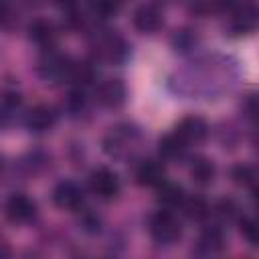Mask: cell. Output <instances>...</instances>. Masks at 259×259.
<instances>
[{
    "instance_id": "ac0fdd59",
    "label": "cell",
    "mask_w": 259,
    "mask_h": 259,
    "mask_svg": "<svg viewBox=\"0 0 259 259\" xmlns=\"http://www.w3.org/2000/svg\"><path fill=\"white\" fill-rule=\"evenodd\" d=\"M182 208H184V214H186L188 219H194V221H200V219H204V217L208 214V204H206V200L200 198V196H190V198L184 196Z\"/></svg>"
},
{
    "instance_id": "e0dca14e",
    "label": "cell",
    "mask_w": 259,
    "mask_h": 259,
    "mask_svg": "<svg viewBox=\"0 0 259 259\" xmlns=\"http://www.w3.org/2000/svg\"><path fill=\"white\" fill-rule=\"evenodd\" d=\"M160 192H158V200L164 204V206H178L182 204L184 200V190L180 184H170V182H162L160 186Z\"/></svg>"
},
{
    "instance_id": "2e32d148",
    "label": "cell",
    "mask_w": 259,
    "mask_h": 259,
    "mask_svg": "<svg viewBox=\"0 0 259 259\" xmlns=\"http://www.w3.org/2000/svg\"><path fill=\"white\" fill-rule=\"evenodd\" d=\"M186 152V142L174 132L170 136H164L160 140V154L166 158V160H176L180 158L182 154Z\"/></svg>"
},
{
    "instance_id": "484cf974",
    "label": "cell",
    "mask_w": 259,
    "mask_h": 259,
    "mask_svg": "<svg viewBox=\"0 0 259 259\" xmlns=\"http://www.w3.org/2000/svg\"><path fill=\"white\" fill-rule=\"evenodd\" d=\"M81 225H83L85 231H89V233H97L101 221H99V217H95L93 212H83V217H81Z\"/></svg>"
},
{
    "instance_id": "d6986e66",
    "label": "cell",
    "mask_w": 259,
    "mask_h": 259,
    "mask_svg": "<svg viewBox=\"0 0 259 259\" xmlns=\"http://www.w3.org/2000/svg\"><path fill=\"white\" fill-rule=\"evenodd\" d=\"M233 180L241 186H247V188H253L255 182H257V172L253 166H247V164H239L233 168Z\"/></svg>"
},
{
    "instance_id": "44dd1931",
    "label": "cell",
    "mask_w": 259,
    "mask_h": 259,
    "mask_svg": "<svg viewBox=\"0 0 259 259\" xmlns=\"http://www.w3.org/2000/svg\"><path fill=\"white\" fill-rule=\"evenodd\" d=\"M121 4H123V0H93V10L97 14H101L103 18H107V16L115 14Z\"/></svg>"
},
{
    "instance_id": "8992f818",
    "label": "cell",
    "mask_w": 259,
    "mask_h": 259,
    "mask_svg": "<svg viewBox=\"0 0 259 259\" xmlns=\"http://www.w3.org/2000/svg\"><path fill=\"white\" fill-rule=\"evenodd\" d=\"M95 53H97L99 59H105V61H121L127 55V45L123 42L121 36L107 34V36H101L97 40Z\"/></svg>"
},
{
    "instance_id": "7a4b0ae2",
    "label": "cell",
    "mask_w": 259,
    "mask_h": 259,
    "mask_svg": "<svg viewBox=\"0 0 259 259\" xmlns=\"http://www.w3.org/2000/svg\"><path fill=\"white\" fill-rule=\"evenodd\" d=\"M53 200L57 206L61 208H69V210H77L81 208L83 200H85V194H83V188L79 184H75L73 180H63L55 186L53 190Z\"/></svg>"
},
{
    "instance_id": "52a82bcc",
    "label": "cell",
    "mask_w": 259,
    "mask_h": 259,
    "mask_svg": "<svg viewBox=\"0 0 259 259\" xmlns=\"http://www.w3.org/2000/svg\"><path fill=\"white\" fill-rule=\"evenodd\" d=\"M134 26L140 32H154L162 26V10L156 4H142L134 14Z\"/></svg>"
},
{
    "instance_id": "d4e9b609",
    "label": "cell",
    "mask_w": 259,
    "mask_h": 259,
    "mask_svg": "<svg viewBox=\"0 0 259 259\" xmlns=\"http://www.w3.org/2000/svg\"><path fill=\"white\" fill-rule=\"evenodd\" d=\"M174 47L176 51H188L192 45H194V34L190 30H180L176 36H174Z\"/></svg>"
},
{
    "instance_id": "603a6c76",
    "label": "cell",
    "mask_w": 259,
    "mask_h": 259,
    "mask_svg": "<svg viewBox=\"0 0 259 259\" xmlns=\"http://www.w3.org/2000/svg\"><path fill=\"white\" fill-rule=\"evenodd\" d=\"M217 212H219V217H223V219L231 221V219H235V217H237L239 206L235 204V200H231V198H223V200L217 204Z\"/></svg>"
},
{
    "instance_id": "7c38bea8",
    "label": "cell",
    "mask_w": 259,
    "mask_h": 259,
    "mask_svg": "<svg viewBox=\"0 0 259 259\" xmlns=\"http://www.w3.org/2000/svg\"><path fill=\"white\" fill-rule=\"evenodd\" d=\"M255 26H257V10H255V6L247 4V6H243V8H239L235 12L233 22H231L233 32L245 34V32H251Z\"/></svg>"
},
{
    "instance_id": "4fadbf2b",
    "label": "cell",
    "mask_w": 259,
    "mask_h": 259,
    "mask_svg": "<svg viewBox=\"0 0 259 259\" xmlns=\"http://www.w3.org/2000/svg\"><path fill=\"white\" fill-rule=\"evenodd\" d=\"M223 245H225V235H223V231L219 229V227H206L204 231H202V235H200V241H198V249L202 251V253H219L221 249H223Z\"/></svg>"
},
{
    "instance_id": "ffe728a7",
    "label": "cell",
    "mask_w": 259,
    "mask_h": 259,
    "mask_svg": "<svg viewBox=\"0 0 259 259\" xmlns=\"http://www.w3.org/2000/svg\"><path fill=\"white\" fill-rule=\"evenodd\" d=\"M241 233H243V237H245L251 245H257V243H259V227H257L255 219L243 217V219H241Z\"/></svg>"
},
{
    "instance_id": "ba28073f",
    "label": "cell",
    "mask_w": 259,
    "mask_h": 259,
    "mask_svg": "<svg viewBox=\"0 0 259 259\" xmlns=\"http://www.w3.org/2000/svg\"><path fill=\"white\" fill-rule=\"evenodd\" d=\"M176 134H178L186 144H190V142H200V140L206 138L208 125H206V121H204L202 117H198V115H188V117H184V119L178 123Z\"/></svg>"
},
{
    "instance_id": "8fae6325",
    "label": "cell",
    "mask_w": 259,
    "mask_h": 259,
    "mask_svg": "<svg viewBox=\"0 0 259 259\" xmlns=\"http://www.w3.org/2000/svg\"><path fill=\"white\" fill-rule=\"evenodd\" d=\"M28 36L38 47H53L57 40V28L53 22L38 18V20H32V24L28 26Z\"/></svg>"
},
{
    "instance_id": "277c9868",
    "label": "cell",
    "mask_w": 259,
    "mask_h": 259,
    "mask_svg": "<svg viewBox=\"0 0 259 259\" xmlns=\"http://www.w3.org/2000/svg\"><path fill=\"white\" fill-rule=\"evenodd\" d=\"M95 97L105 107H119L125 101V85L119 79H107L97 85Z\"/></svg>"
},
{
    "instance_id": "9a60e30c",
    "label": "cell",
    "mask_w": 259,
    "mask_h": 259,
    "mask_svg": "<svg viewBox=\"0 0 259 259\" xmlns=\"http://www.w3.org/2000/svg\"><path fill=\"white\" fill-rule=\"evenodd\" d=\"M93 77H95V69H93V65L91 63H87V61H83V63H69V69H67V75H65V79H71L75 85H87V83H91L93 81Z\"/></svg>"
},
{
    "instance_id": "5bb4252c",
    "label": "cell",
    "mask_w": 259,
    "mask_h": 259,
    "mask_svg": "<svg viewBox=\"0 0 259 259\" xmlns=\"http://www.w3.org/2000/svg\"><path fill=\"white\" fill-rule=\"evenodd\" d=\"M214 174H217V168H214V164H212L210 160H206V158H198V160H194L192 166H190V176H192V180H194L196 184H200V186L210 184V182L214 180Z\"/></svg>"
},
{
    "instance_id": "30bf717a",
    "label": "cell",
    "mask_w": 259,
    "mask_h": 259,
    "mask_svg": "<svg viewBox=\"0 0 259 259\" xmlns=\"http://www.w3.org/2000/svg\"><path fill=\"white\" fill-rule=\"evenodd\" d=\"M136 178L142 186H160L166 180V170L160 162L156 160H146L138 166Z\"/></svg>"
},
{
    "instance_id": "7402d4cb",
    "label": "cell",
    "mask_w": 259,
    "mask_h": 259,
    "mask_svg": "<svg viewBox=\"0 0 259 259\" xmlns=\"http://www.w3.org/2000/svg\"><path fill=\"white\" fill-rule=\"evenodd\" d=\"M20 107V95L18 93H4L0 97V113L2 115H12Z\"/></svg>"
},
{
    "instance_id": "3957f363",
    "label": "cell",
    "mask_w": 259,
    "mask_h": 259,
    "mask_svg": "<svg viewBox=\"0 0 259 259\" xmlns=\"http://www.w3.org/2000/svg\"><path fill=\"white\" fill-rule=\"evenodd\" d=\"M89 186L99 198H113L119 192V178L109 168H97L89 176Z\"/></svg>"
},
{
    "instance_id": "5b68a950",
    "label": "cell",
    "mask_w": 259,
    "mask_h": 259,
    "mask_svg": "<svg viewBox=\"0 0 259 259\" xmlns=\"http://www.w3.org/2000/svg\"><path fill=\"white\" fill-rule=\"evenodd\" d=\"M36 214V204L24 196V194H14L6 202V217L12 223H28Z\"/></svg>"
},
{
    "instance_id": "6da1fadb",
    "label": "cell",
    "mask_w": 259,
    "mask_h": 259,
    "mask_svg": "<svg viewBox=\"0 0 259 259\" xmlns=\"http://www.w3.org/2000/svg\"><path fill=\"white\" fill-rule=\"evenodd\" d=\"M148 229H150L152 239L160 245H172L174 241H178V237L182 233L178 219L170 210H158L156 214H152Z\"/></svg>"
},
{
    "instance_id": "9c48e42d",
    "label": "cell",
    "mask_w": 259,
    "mask_h": 259,
    "mask_svg": "<svg viewBox=\"0 0 259 259\" xmlns=\"http://www.w3.org/2000/svg\"><path fill=\"white\" fill-rule=\"evenodd\" d=\"M57 111L51 105H36L26 113V127L32 132H47L55 125Z\"/></svg>"
},
{
    "instance_id": "cb8c5ba5",
    "label": "cell",
    "mask_w": 259,
    "mask_h": 259,
    "mask_svg": "<svg viewBox=\"0 0 259 259\" xmlns=\"http://www.w3.org/2000/svg\"><path fill=\"white\" fill-rule=\"evenodd\" d=\"M83 107H85V93L81 89L71 91L69 97H67V109L73 111V113H79Z\"/></svg>"
}]
</instances>
